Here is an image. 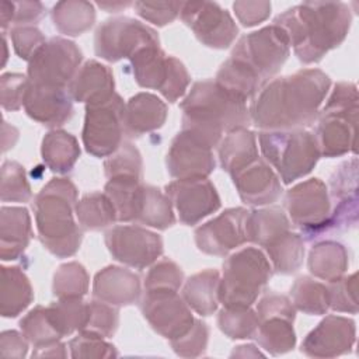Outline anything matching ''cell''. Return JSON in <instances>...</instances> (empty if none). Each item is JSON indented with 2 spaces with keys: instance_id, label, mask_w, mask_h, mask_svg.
Segmentation results:
<instances>
[{
  "instance_id": "cell-2",
  "label": "cell",
  "mask_w": 359,
  "mask_h": 359,
  "mask_svg": "<svg viewBox=\"0 0 359 359\" xmlns=\"http://www.w3.org/2000/svg\"><path fill=\"white\" fill-rule=\"evenodd\" d=\"M352 14L345 3H302L279 14L273 24L286 35L303 63L318 62L348 35Z\"/></svg>"
},
{
  "instance_id": "cell-48",
  "label": "cell",
  "mask_w": 359,
  "mask_h": 359,
  "mask_svg": "<svg viewBox=\"0 0 359 359\" xmlns=\"http://www.w3.org/2000/svg\"><path fill=\"white\" fill-rule=\"evenodd\" d=\"M184 273L181 268L170 261V259H163L157 264H154L144 280V290H175L182 285Z\"/></svg>"
},
{
  "instance_id": "cell-42",
  "label": "cell",
  "mask_w": 359,
  "mask_h": 359,
  "mask_svg": "<svg viewBox=\"0 0 359 359\" xmlns=\"http://www.w3.org/2000/svg\"><path fill=\"white\" fill-rule=\"evenodd\" d=\"M88 290V275L79 262H67L53 276V294L57 299H81Z\"/></svg>"
},
{
  "instance_id": "cell-26",
  "label": "cell",
  "mask_w": 359,
  "mask_h": 359,
  "mask_svg": "<svg viewBox=\"0 0 359 359\" xmlns=\"http://www.w3.org/2000/svg\"><path fill=\"white\" fill-rule=\"evenodd\" d=\"M31 219L25 208L3 206L0 210V257L3 261L17 259L31 240Z\"/></svg>"
},
{
  "instance_id": "cell-39",
  "label": "cell",
  "mask_w": 359,
  "mask_h": 359,
  "mask_svg": "<svg viewBox=\"0 0 359 359\" xmlns=\"http://www.w3.org/2000/svg\"><path fill=\"white\" fill-rule=\"evenodd\" d=\"M48 317L60 337L81 331L88 318V303L81 299H59L46 307Z\"/></svg>"
},
{
  "instance_id": "cell-8",
  "label": "cell",
  "mask_w": 359,
  "mask_h": 359,
  "mask_svg": "<svg viewBox=\"0 0 359 359\" xmlns=\"http://www.w3.org/2000/svg\"><path fill=\"white\" fill-rule=\"evenodd\" d=\"M289 53L290 45L285 32L272 24L241 36L230 57L245 66L265 86L280 70Z\"/></svg>"
},
{
  "instance_id": "cell-59",
  "label": "cell",
  "mask_w": 359,
  "mask_h": 359,
  "mask_svg": "<svg viewBox=\"0 0 359 359\" xmlns=\"http://www.w3.org/2000/svg\"><path fill=\"white\" fill-rule=\"evenodd\" d=\"M65 345L60 344L59 341L43 345V346H36L35 351L32 352V356H66Z\"/></svg>"
},
{
  "instance_id": "cell-22",
  "label": "cell",
  "mask_w": 359,
  "mask_h": 359,
  "mask_svg": "<svg viewBox=\"0 0 359 359\" xmlns=\"http://www.w3.org/2000/svg\"><path fill=\"white\" fill-rule=\"evenodd\" d=\"M136 83L144 88L158 90L164 97L171 91L180 60L167 56L160 46H147L130 57Z\"/></svg>"
},
{
  "instance_id": "cell-1",
  "label": "cell",
  "mask_w": 359,
  "mask_h": 359,
  "mask_svg": "<svg viewBox=\"0 0 359 359\" xmlns=\"http://www.w3.org/2000/svg\"><path fill=\"white\" fill-rule=\"evenodd\" d=\"M330 84V77L318 69H304L268 81L251 102L250 118L265 130L310 126L318 118Z\"/></svg>"
},
{
  "instance_id": "cell-17",
  "label": "cell",
  "mask_w": 359,
  "mask_h": 359,
  "mask_svg": "<svg viewBox=\"0 0 359 359\" xmlns=\"http://www.w3.org/2000/svg\"><path fill=\"white\" fill-rule=\"evenodd\" d=\"M248 210L233 208L217 217L202 224L195 231L198 248L209 255H226L231 250L243 245L245 237V219Z\"/></svg>"
},
{
  "instance_id": "cell-50",
  "label": "cell",
  "mask_w": 359,
  "mask_h": 359,
  "mask_svg": "<svg viewBox=\"0 0 359 359\" xmlns=\"http://www.w3.org/2000/svg\"><path fill=\"white\" fill-rule=\"evenodd\" d=\"M328 299L330 309L341 313H358V299H356V273L342 276L338 280L330 282Z\"/></svg>"
},
{
  "instance_id": "cell-19",
  "label": "cell",
  "mask_w": 359,
  "mask_h": 359,
  "mask_svg": "<svg viewBox=\"0 0 359 359\" xmlns=\"http://www.w3.org/2000/svg\"><path fill=\"white\" fill-rule=\"evenodd\" d=\"M355 323L341 316H327L302 344V352L311 358H334L351 352L355 344Z\"/></svg>"
},
{
  "instance_id": "cell-29",
  "label": "cell",
  "mask_w": 359,
  "mask_h": 359,
  "mask_svg": "<svg viewBox=\"0 0 359 359\" xmlns=\"http://www.w3.org/2000/svg\"><path fill=\"white\" fill-rule=\"evenodd\" d=\"M34 299L25 273L17 266H1L0 311L3 317H17Z\"/></svg>"
},
{
  "instance_id": "cell-58",
  "label": "cell",
  "mask_w": 359,
  "mask_h": 359,
  "mask_svg": "<svg viewBox=\"0 0 359 359\" xmlns=\"http://www.w3.org/2000/svg\"><path fill=\"white\" fill-rule=\"evenodd\" d=\"M28 339L17 331H4L0 337V351L7 358H24L28 349Z\"/></svg>"
},
{
  "instance_id": "cell-5",
  "label": "cell",
  "mask_w": 359,
  "mask_h": 359,
  "mask_svg": "<svg viewBox=\"0 0 359 359\" xmlns=\"http://www.w3.org/2000/svg\"><path fill=\"white\" fill-rule=\"evenodd\" d=\"M358 90L352 83H338L323 109L314 137L320 154L338 157L356 151Z\"/></svg>"
},
{
  "instance_id": "cell-33",
  "label": "cell",
  "mask_w": 359,
  "mask_h": 359,
  "mask_svg": "<svg viewBox=\"0 0 359 359\" xmlns=\"http://www.w3.org/2000/svg\"><path fill=\"white\" fill-rule=\"evenodd\" d=\"M289 220L282 209H257L247 215L245 237L247 241L265 247L280 234L289 231Z\"/></svg>"
},
{
  "instance_id": "cell-36",
  "label": "cell",
  "mask_w": 359,
  "mask_h": 359,
  "mask_svg": "<svg viewBox=\"0 0 359 359\" xmlns=\"http://www.w3.org/2000/svg\"><path fill=\"white\" fill-rule=\"evenodd\" d=\"M269 255L273 269L278 273L289 275L296 272L303 264L304 245L302 236L292 233L290 230L276 237L268 245L264 247Z\"/></svg>"
},
{
  "instance_id": "cell-11",
  "label": "cell",
  "mask_w": 359,
  "mask_h": 359,
  "mask_svg": "<svg viewBox=\"0 0 359 359\" xmlns=\"http://www.w3.org/2000/svg\"><path fill=\"white\" fill-rule=\"evenodd\" d=\"M125 102L115 93L108 101L86 105L83 143L87 153L108 157L123 143Z\"/></svg>"
},
{
  "instance_id": "cell-4",
  "label": "cell",
  "mask_w": 359,
  "mask_h": 359,
  "mask_svg": "<svg viewBox=\"0 0 359 359\" xmlns=\"http://www.w3.org/2000/svg\"><path fill=\"white\" fill-rule=\"evenodd\" d=\"M76 202L77 189L67 178L50 180L34 199L39 240L59 258L76 254L81 244L83 234L73 219Z\"/></svg>"
},
{
  "instance_id": "cell-16",
  "label": "cell",
  "mask_w": 359,
  "mask_h": 359,
  "mask_svg": "<svg viewBox=\"0 0 359 359\" xmlns=\"http://www.w3.org/2000/svg\"><path fill=\"white\" fill-rule=\"evenodd\" d=\"M165 195L175 208L180 220L188 226L196 224L220 206L216 188L208 178L172 181L165 185Z\"/></svg>"
},
{
  "instance_id": "cell-28",
  "label": "cell",
  "mask_w": 359,
  "mask_h": 359,
  "mask_svg": "<svg viewBox=\"0 0 359 359\" xmlns=\"http://www.w3.org/2000/svg\"><path fill=\"white\" fill-rule=\"evenodd\" d=\"M257 158L258 149L255 135L245 128L229 132L219 144L220 165L229 174L238 171Z\"/></svg>"
},
{
  "instance_id": "cell-56",
  "label": "cell",
  "mask_w": 359,
  "mask_h": 359,
  "mask_svg": "<svg viewBox=\"0 0 359 359\" xmlns=\"http://www.w3.org/2000/svg\"><path fill=\"white\" fill-rule=\"evenodd\" d=\"M255 313L258 316V321L272 316L286 317L294 321V306L292 302L286 296L273 292H269L259 300Z\"/></svg>"
},
{
  "instance_id": "cell-21",
  "label": "cell",
  "mask_w": 359,
  "mask_h": 359,
  "mask_svg": "<svg viewBox=\"0 0 359 359\" xmlns=\"http://www.w3.org/2000/svg\"><path fill=\"white\" fill-rule=\"evenodd\" d=\"M230 175L241 201L247 205L262 206L273 203L282 194L278 175L259 157Z\"/></svg>"
},
{
  "instance_id": "cell-20",
  "label": "cell",
  "mask_w": 359,
  "mask_h": 359,
  "mask_svg": "<svg viewBox=\"0 0 359 359\" xmlns=\"http://www.w3.org/2000/svg\"><path fill=\"white\" fill-rule=\"evenodd\" d=\"M69 90L53 86L34 84L28 80L24 109L34 121L56 128L66 123L73 115V102Z\"/></svg>"
},
{
  "instance_id": "cell-15",
  "label": "cell",
  "mask_w": 359,
  "mask_h": 359,
  "mask_svg": "<svg viewBox=\"0 0 359 359\" xmlns=\"http://www.w3.org/2000/svg\"><path fill=\"white\" fill-rule=\"evenodd\" d=\"M111 255L132 268L143 269L163 254L161 237L140 226H115L105 233Z\"/></svg>"
},
{
  "instance_id": "cell-27",
  "label": "cell",
  "mask_w": 359,
  "mask_h": 359,
  "mask_svg": "<svg viewBox=\"0 0 359 359\" xmlns=\"http://www.w3.org/2000/svg\"><path fill=\"white\" fill-rule=\"evenodd\" d=\"M220 275L216 269H206L192 275L182 287V299L201 316H210L216 311L219 302Z\"/></svg>"
},
{
  "instance_id": "cell-55",
  "label": "cell",
  "mask_w": 359,
  "mask_h": 359,
  "mask_svg": "<svg viewBox=\"0 0 359 359\" xmlns=\"http://www.w3.org/2000/svg\"><path fill=\"white\" fill-rule=\"evenodd\" d=\"M28 77L18 73H6L0 79L1 105L7 111H17L24 107Z\"/></svg>"
},
{
  "instance_id": "cell-60",
  "label": "cell",
  "mask_w": 359,
  "mask_h": 359,
  "mask_svg": "<svg viewBox=\"0 0 359 359\" xmlns=\"http://www.w3.org/2000/svg\"><path fill=\"white\" fill-rule=\"evenodd\" d=\"M130 3H122V1H116V3H98V6L101 8H105L109 13H118L121 8L128 7Z\"/></svg>"
},
{
  "instance_id": "cell-14",
  "label": "cell",
  "mask_w": 359,
  "mask_h": 359,
  "mask_svg": "<svg viewBox=\"0 0 359 359\" xmlns=\"http://www.w3.org/2000/svg\"><path fill=\"white\" fill-rule=\"evenodd\" d=\"M140 309L151 328L170 341L184 335L195 321L189 306L175 290L146 292Z\"/></svg>"
},
{
  "instance_id": "cell-3",
  "label": "cell",
  "mask_w": 359,
  "mask_h": 359,
  "mask_svg": "<svg viewBox=\"0 0 359 359\" xmlns=\"http://www.w3.org/2000/svg\"><path fill=\"white\" fill-rule=\"evenodd\" d=\"M182 130L189 132L209 147H216L223 135L250 125L245 101L226 91L215 80L198 81L180 104Z\"/></svg>"
},
{
  "instance_id": "cell-45",
  "label": "cell",
  "mask_w": 359,
  "mask_h": 359,
  "mask_svg": "<svg viewBox=\"0 0 359 359\" xmlns=\"http://www.w3.org/2000/svg\"><path fill=\"white\" fill-rule=\"evenodd\" d=\"M31 196L24 167L15 161H4L1 165V201L28 202Z\"/></svg>"
},
{
  "instance_id": "cell-24",
  "label": "cell",
  "mask_w": 359,
  "mask_h": 359,
  "mask_svg": "<svg viewBox=\"0 0 359 359\" xmlns=\"http://www.w3.org/2000/svg\"><path fill=\"white\" fill-rule=\"evenodd\" d=\"M114 87L111 69L97 60H88L79 69L67 90L74 101L94 105L108 101L115 94Z\"/></svg>"
},
{
  "instance_id": "cell-52",
  "label": "cell",
  "mask_w": 359,
  "mask_h": 359,
  "mask_svg": "<svg viewBox=\"0 0 359 359\" xmlns=\"http://www.w3.org/2000/svg\"><path fill=\"white\" fill-rule=\"evenodd\" d=\"M209 330L201 320H195L192 327L180 338L170 341L174 352L184 358H195L205 352Z\"/></svg>"
},
{
  "instance_id": "cell-6",
  "label": "cell",
  "mask_w": 359,
  "mask_h": 359,
  "mask_svg": "<svg viewBox=\"0 0 359 359\" xmlns=\"http://www.w3.org/2000/svg\"><path fill=\"white\" fill-rule=\"evenodd\" d=\"M272 275V266L262 251L245 247L223 264L219 302L224 307H250Z\"/></svg>"
},
{
  "instance_id": "cell-34",
  "label": "cell",
  "mask_w": 359,
  "mask_h": 359,
  "mask_svg": "<svg viewBox=\"0 0 359 359\" xmlns=\"http://www.w3.org/2000/svg\"><path fill=\"white\" fill-rule=\"evenodd\" d=\"M52 21L59 32L77 36L93 27L95 21V10L88 1H59L52 8Z\"/></svg>"
},
{
  "instance_id": "cell-23",
  "label": "cell",
  "mask_w": 359,
  "mask_h": 359,
  "mask_svg": "<svg viewBox=\"0 0 359 359\" xmlns=\"http://www.w3.org/2000/svg\"><path fill=\"white\" fill-rule=\"evenodd\" d=\"M93 296L111 306L133 304L140 297V279L129 269L107 266L94 278Z\"/></svg>"
},
{
  "instance_id": "cell-44",
  "label": "cell",
  "mask_w": 359,
  "mask_h": 359,
  "mask_svg": "<svg viewBox=\"0 0 359 359\" xmlns=\"http://www.w3.org/2000/svg\"><path fill=\"white\" fill-rule=\"evenodd\" d=\"M104 167L108 178L132 177L142 180V157L139 150L129 142H123L115 153L108 156Z\"/></svg>"
},
{
  "instance_id": "cell-12",
  "label": "cell",
  "mask_w": 359,
  "mask_h": 359,
  "mask_svg": "<svg viewBox=\"0 0 359 359\" xmlns=\"http://www.w3.org/2000/svg\"><path fill=\"white\" fill-rule=\"evenodd\" d=\"M81 59V50L74 42L60 36L50 38L28 62V80L66 88L79 72Z\"/></svg>"
},
{
  "instance_id": "cell-43",
  "label": "cell",
  "mask_w": 359,
  "mask_h": 359,
  "mask_svg": "<svg viewBox=\"0 0 359 359\" xmlns=\"http://www.w3.org/2000/svg\"><path fill=\"white\" fill-rule=\"evenodd\" d=\"M21 331L24 337L34 344V346H43L52 342L59 341L62 337L52 325L46 307L38 306L34 310H31L21 321H20Z\"/></svg>"
},
{
  "instance_id": "cell-40",
  "label": "cell",
  "mask_w": 359,
  "mask_h": 359,
  "mask_svg": "<svg viewBox=\"0 0 359 359\" xmlns=\"http://www.w3.org/2000/svg\"><path fill=\"white\" fill-rule=\"evenodd\" d=\"M292 304L306 314H325L330 309L328 287L309 276H300L290 289Z\"/></svg>"
},
{
  "instance_id": "cell-9",
  "label": "cell",
  "mask_w": 359,
  "mask_h": 359,
  "mask_svg": "<svg viewBox=\"0 0 359 359\" xmlns=\"http://www.w3.org/2000/svg\"><path fill=\"white\" fill-rule=\"evenodd\" d=\"M157 45V32L129 17H115L104 21L97 28L94 39L97 56L108 62H118L123 57L130 59L139 50Z\"/></svg>"
},
{
  "instance_id": "cell-54",
  "label": "cell",
  "mask_w": 359,
  "mask_h": 359,
  "mask_svg": "<svg viewBox=\"0 0 359 359\" xmlns=\"http://www.w3.org/2000/svg\"><path fill=\"white\" fill-rule=\"evenodd\" d=\"M11 41L17 55L28 62L39 52V49L46 42L42 32L32 25L14 27L11 29Z\"/></svg>"
},
{
  "instance_id": "cell-13",
  "label": "cell",
  "mask_w": 359,
  "mask_h": 359,
  "mask_svg": "<svg viewBox=\"0 0 359 359\" xmlns=\"http://www.w3.org/2000/svg\"><path fill=\"white\" fill-rule=\"evenodd\" d=\"M180 17L194 31L195 36L209 48L226 49L238 34V28L231 15L217 3H182Z\"/></svg>"
},
{
  "instance_id": "cell-37",
  "label": "cell",
  "mask_w": 359,
  "mask_h": 359,
  "mask_svg": "<svg viewBox=\"0 0 359 359\" xmlns=\"http://www.w3.org/2000/svg\"><path fill=\"white\" fill-rule=\"evenodd\" d=\"M74 212L84 230H101L116 220V212L111 199L101 192L84 195L76 202Z\"/></svg>"
},
{
  "instance_id": "cell-10",
  "label": "cell",
  "mask_w": 359,
  "mask_h": 359,
  "mask_svg": "<svg viewBox=\"0 0 359 359\" xmlns=\"http://www.w3.org/2000/svg\"><path fill=\"white\" fill-rule=\"evenodd\" d=\"M285 205L292 223L302 230L307 240L328 231L331 201L321 180L311 178L294 185L287 191Z\"/></svg>"
},
{
  "instance_id": "cell-47",
  "label": "cell",
  "mask_w": 359,
  "mask_h": 359,
  "mask_svg": "<svg viewBox=\"0 0 359 359\" xmlns=\"http://www.w3.org/2000/svg\"><path fill=\"white\" fill-rule=\"evenodd\" d=\"M118 310L104 302L94 300L88 303V318L81 331L107 338L112 337L118 328Z\"/></svg>"
},
{
  "instance_id": "cell-38",
  "label": "cell",
  "mask_w": 359,
  "mask_h": 359,
  "mask_svg": "<svg viewBox=\"0 0 359 359\" xmlns=\"http://www.w3.org/2000/svg\"><path fill=\"white\" fill-rule=\"evenodd\" d=\"M142 187V180L132 177L109 178L105 185V195L111 199L116 220L119 222H135L137 199Z\"/></svg>"
},
{
  "instance_id": "cell-32",
  "label": "cell",
  "mask_w": 359,
  "mask_h": 359,
  "mask_svg": "<svg viewBox=\"0 0 359 359\" xmlns=\"http://www.w3.org/2000/svg\"><path fill=\"white\" fill-rule=\"evenodd\" d=\"M348 264V251L337 241H321L311 248L309 255L310 272L328 282L342 278Z\"/></svg>"
},
{
  "instance_id": "cell-18",
  "label": "cell",
  "mask_w": 359,
  "mask_h": 359,
  "mask_svg": "<svg viewBox=\"0 0 359 359\" xmlns=\"http://www.w3.org/2000/svg\"><path fill=\"white\" fill-rule=\"evenodd\" d=\"M165 164L170 175L177 180L208 178L215 170L212 147L182 129L170 144Z\"/></svg>"
},
{
  "instance_id": "cell-53",
  "label": "cell",
  "mask_w": 359,
  "mask_h": 359,
  "mask_svg": "<svg viewBox=\"0 0 359 359\" xmlns=\"http://www.w3.org/2000/svg\"><path fill=\"white\" fill-rule=\"evenodd\" d=\"M133 7L143 20L163 27L177 18L182 1H135Z\"/></svg>"
},
{
  "instance_id": "cell-46",
  "label": "cell",
  "mask_w": 359,
  "mask_h": 359,
  "mask_svg": "<svg viewBox=\"0 0 359 359\" xmlns=\"http://www.w3.org/2000/svg\"><path fill=\"white\" fill-rule=\"evenodd\" d=\"M330 187L334 203L358 199V160L342 163L331 175Z\"/></svg>"
},
{
  "instance_id": "cell-25",
  "label": "cell",
  "mask_w": 359,
  "mask_h": 359,
  "mask_svg": "<svg viewBox=\"0 0 359 359\" xmlns=\"http://www.w3.org/2000/svg\"><path fill=\"white\" fill-rule=\"evenodd\" d=\"M167 118V105L156 95L139 93L125 104L123 133L126 137H139L143 133L163 126Z\"/></svg>"
},
{
  "instance_id": "cell-30",
  "label": "cell",
  "mask_w": 359,
  "mask_h": 359,
  "mask_svg": "<svg viewBox=\"0 0 359 359\" xmlns=\"http://www.w3.org/2000/svg\"><path fill=\"white\" fill-rule=\"evenodd\" d=\"M41 154L45 164L57 174L72 171L80 157V147L76 137L65 130H50L42 140Z\"/></svg>"
},
{
  "instance_id": "cell-41",
  "label": "cell",
  "mask_w": 359,
  "mask_h": 359,
  "mask_svg": "<svg viewBox=\"0 0 359 359\" xmlns=\"http://www.w3.org/2000/svg\"><path fill=\"white\" fill-rule=\"evenodd\" d=\"M258 323L257 313L250 307H223L217 317L220 331L231 339L252 338Z\"/></svg>"
},
{
  "instance_id": "cell-7",
  "label": "cell",
  "mask_w": 359,
  "mask_h": 359,
  "mask_svg": "<svg viewBox=\"0 0 359 359\" xmlns=\"http://www.w3.org/2000/svg\"><path fill=\"white\" fill-rule=\"evenodd\" d=\"M259 146L285 184L307 175L321 156L314 135L304 129L264 130Z\"/></svg>"
},
{
  "instance_id": "cell-57",
  "label": "cell",
  "mask_w": 359,
  "mask_h": 359,
  "mask_svg": "<svg viewBox=\"0 0 359 359\" xmlns=\"http://www.w3.org/2000/svg\"><path fill=\"white\" fill-rule=\"evenodd\" d=\"M233 10L244 27H254L268 18L271 3L268 1H236Z\"/></svg>"
},
{
  "instance_id": "cell-31",
  "label": "cell",
  "mask_w": 359,
  "mask_h": 359,
  "mask_svg": "<svg viewBox=\"0 0 359 359\" xmlns=\"http://www.w3.org/2000/svg\"><path fill=\"white\" fill-rule=\"evenodd\" d=\"M135 222L158 230H165L172 226L175 216L168 196L156 187L142 184Z\"/></svg>"
},
{
  "instance_id": "cell-35",
  "label": "cell",
  "mask_w": 359,
  "mask_h": 359,
  "mask_svg": "<svg viewBox=\"0 0 359 359\" xmlns=\"http://www.w3.org/2000/svg\"><path fill=\"white\" fill-rule=\"evenodd\" d=\"M266 352L280 355L292 351L296 344L293 320L279 316H272L259 320L254 335Z\"/></svg>"
},
{
  "instance_id": "cell-51",
  "label": "cell",
  "mask_w": 359,
  "mask_h": 359,
  "mask_svg": "<svg viewBox=\"0 0 359 359\" xmlns=\"http://www.w3.org/2000/svg\"><path fill=\"white\" fill-rule=\"evenodd\" d=\"M72 358H112L118 356L114 345L105 342L102 337L80 331V334L69 342Z\"/></svg>"
},
{
  "instance_id": "cell-49",
  "label": "cell",
  "mask_w": 359,
  "mask_h": 359,
  "mask_svg": "<svg viewBox=\"0 0 359 359\" xmlns=\"http://www.w3.org/2000/svg\"><path fill=\"white\" fill-rule=\"evenodd\" d=\"M43 13L45 7L38 1H3L0 11L1 28L6 29L11 22L15 27L36 22Z\"/></svg>"
}]
</instances>
